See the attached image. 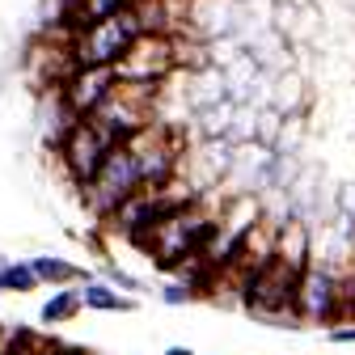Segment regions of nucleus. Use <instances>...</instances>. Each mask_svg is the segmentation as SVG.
Masks as SVG:
<instances>
[{"mask_svg": "<svg viewBox=\"0 0 355 355\" xmlns=\"http://www.w3.org/2000/svg\"><path fill=\"white\" fill-rule=\"evenodd\" d=\"M161 355H199V351H191V347H165Z\"/></svg>", "mask_w": 355, "mask_h": 355, "instance_id": "14", "label": "nucleus"}, {"mask_svg": "<svg viewBox=\"0 0 355 355\" xmlns=\"http://www.w3.org/2000/svg\"><path fill=\"white\" fill-rule=\"evenodd\" d=\"M5 262H9V258H0V266H5Z\"/></svg>", "mask_w": 355, "mask_h": 355, "instance_id": "15", "label": "nucleus"}, {"mask_svg": "<svg viewBox=\"0 0 355 355\" xmlns=\"http://www.w3.org/2000/svg\"><path fill=\"white\" fill-rule=\"evenodd\" d=\"M119 89V72L114 68H76L64 85H60V98L68 106L72 119H89L110 94Z\"/></svg>", "mask_w": 355, "mask_h": 355, "instance_id": "5", "label": "nucleus"}, {"mask_svg": "<svg viewBox=\"0 0 355 355\" xmlns=\"http://www.w3.org/2000/svg\"><path fill=\"white\" fill-rule=\"evenodd\" d=\"M131 0H72V34L94 26V21H106L114 13H123Z\"/></svg>", "mask_w": 355, "mask_h": 355, "instance_id": "10", "label": "nucleus"}, {"mask_svg": "<svg viewBox=\"0 0 355 355\" xmlns=\"http://www.w3.org/2000/svg\"><path fill=\"white\" fill-rule=\"evenodd\" d=\"M144 191V182H140V165H136V157H131V148L127 144H119L106 161H102V169H98V178L89 187H80V203H85V211L94 216V220H106L131 199V195H140Z\"/></svg>", "mask_w": 355, "mask_h": 355, "instance_id": "2", "label": "nucleus"}, {"mask_svg": "<svg viewBox=\"0 0 355 355\" xmlns=\"http://www.w3.org/2000/svg\"><path fill=\"white\" fill-rule=\"evenodd\" d=\"M30 266H34V275H38L42 288H68V284H85V279H89L85 266H76V262L64 258V254H34Z\"/></svg>", "mask_w": 355, "mask_h": 355, "instance_id": "7", "label": "nucleus"}, {"mask_svg": "<svg viewBox=\"0 0 355 355\" xmlns=\"http://www.w3.org/2000/svg\"><path fill=\"white\" fill-rule=\"evenodd\" d=\"M157 296H161V304H169V309H182V304H191V300L199 296V288L187 284V279H165Z\"/></svg>", "mask_w": 355, "mask_h": 355, "instance_id": "12", "label": "nucleus"}, {"mask_svg": "<svg viewBox=\"0 0 355 355\" xmlns=\"http://www.w3.org/2000/svg\"><path fill=\"white\" fill-rule=\"evenodd\" d=\"M119 144L106 136V131L94 123V119H76L68 131H64V140L55 144V157H60V165H64V173L76 182V191L80 187H89L98 178V169H102V161L114 153Z\"/></svg>", "mask_w": 355, "mask_h": 355, "instance_id": "4", "label": "nucleus"}, {"mask_svg": "<svg viewBox=\"0 0 355 355\" xmlns=\"http://www.w3.org/2000/svg\"><path fill=\"white\" fill-rule=\"evenodd\" d=\"M292 313L300 326H334L343 322V279L330 262L309 258L304 271L296 279V296H292Z\"/></svg>", "mask_w": 355, "mask_h": 355, "instance_id": "3", "label": "nucleus"}, {"mask_svg": "<svg viewBox=\"0 0 355 355\" xmlns=\"http://www.w3.org/2000/svg\"><path fill=\"white\" fill-rule=\"evenodd\" d=\"M85 313L80 304V284H68V288H51V296L38 304V322L42 326H68Z\"/></svg>", "mask_w": 355, "mask_h": 355, "instance_id": "8", "label": "nucleus"}, {"mask_svg": "<svg viewBox=\"0 0 355 355\" xmlns=\"http://www.w3.org/2000/svg\"><path fill=\"white\" fill-rule=\"evenodd\" d=\"M42 284H38V275H34V266H30V258H9L5 266H0V292L5 296H30V292H38Z\"/></svg>", "mask_w": 355, "mask_h": 355, "instance_id": "9", "label": "nucleus"}, {"mask_svg": "<svg viewBox=\"0 0 355 355\" xmlns=\"http://www.w3.org/2000/svg\"><path fill=\"white\" fill-rule=\"evenodd\" d=\"M102 279H106L110 288H119L123 296H136V300H140V296L148 292V284H144L140 275H131V271H123L119 262H106V266H102Z\"/></svg>", "mask_w": 355, "mask_h": 355, "instance_id": "11", "label": "nucleus"}, {"mask_svg": "<svg viewBox=\"0 0 355 355\" xmlns=\"http://www.w3.org/2000/svg\"><path fill=\"white\" fill-rule=\"evenodd\" d=\"M80 304L89 309V313H136V309H140L136 296H123L119 288H110V284L98 279V275H89V279L80 284Z\"/></svg>", "mask_w": 355, "mask_h": 355, "instance_id": "6", "label": "nucleus"}, {"mask_svg": "<svg viewBox=\"0 0 355 355\" xmlns=\"http://www.w3.org/2000/svg\"><path fill=\"white\" fill-rule=\"evenodd\" d=\"M136 38H144V30H140L136 9L127 5L123 13H114L106 21H94V26L76 30L72 42H68V51H72L76 68H114L131 47H136Z\"/></svg>", "mask_w": 355, "mask_h": 355, "instance_id": "1", "label": "nucleus"}, {"mask_svg": "<svg viewBox=\"0 0 355 355\" xmlns=\"http://www.w3.org/2000/svg\"><path fill=\"white\" fill-rule=\"evenodd\" d=\"M326 343H330V347H355V318L326 326Z\"/></svg>", "mask_w": 355, "mask_h": 355, "instance_id": "13", "label": "nucleus"}]
</instances>
